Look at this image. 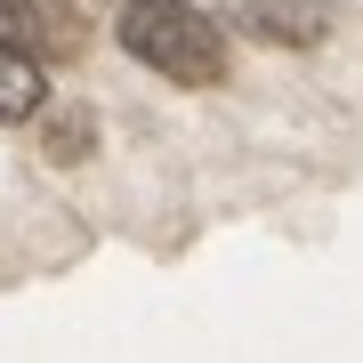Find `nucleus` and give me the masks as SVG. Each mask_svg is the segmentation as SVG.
<instances>
[{
  "label": "nucleus",
  "mask_w": 363,
  "mask_h": 363,
  "mask_svg": "<svg viewBox=\"0 0 363 363\" xmlns=\"http://www.w3.org/2000/svg\"><path fill=\"white\" fill-rule=\"evenodd\" d=\"M40 97H49L40 65H33V57H16V49H0V121H33Z\"/></svg>",
  "instance_id": "obj_4"
},
{
  "label": "nucleus",
  "mask_w": 363,
  "mask_h": 363,
  "mask_svg": "<svg viewBox=\"0 0 363 363\" xmlns=\"http://www.w3.org/2000/svg\"><path fill=\"white\" fill-rule=\"evenodd\" d=\"M0 49L16 57H81V25L73 16H57L49 0H0Z\"/></svg>",
  "instance_id": "obj_3"
},
{
  "label": "nucleus",
  "mask_w": 363,
  "mask_h": 363,
  "mask_svg": "<svg viewBox=\"0 0 363 363\" xmlns=\"http://www.w3.org/2000/svg\"><path fill=\"white\" fill-rule=\"evenodd\" d=\"M218 9L250 40H274V49H315L331 33V0H218Z\"/></svg>",
  "instance_id": "obj_2"
},
{
  "label": "nucleus",
  "mask_w": 363,
  "mask_h": 363,
  "mask_svg": "<svg viewBox=\"0 0 363 363\" xmlns=\"http://www.w3.org/2000/svg\"><path fill=\"white\" fill-rule=\"evenodd\" d=\"M89 138H97L89 113H57L49 130H40V154H49V162H81V154H89Z\"/></svg>",
  "instance_id": "obj_5"
},
{
  "label": "nucleus",
  "mask_w": 363,
  "mask_h": 363,
  "mask_svg": "<svg viewBox=\"0 0 363 363\" xmlns=\"http://www.w3.org/2000/svg\"><path fill=\"white\" fill-rule=\"evenodd\" d=\"M121 49L138 57V65H154L162 81H178V89H218L226 81V33L218 16L186 9V0H121Z\"/></svg>",
  "instance_id": "obj_1"
}]
</instances>
